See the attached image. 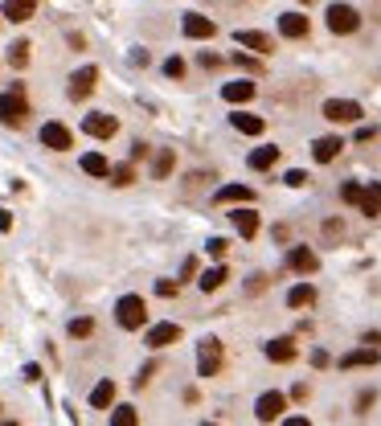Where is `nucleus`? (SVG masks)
<instances>
[{
    "label": "nucleus",
    "instance_id": "1",
    "mask_svg": "<svg viewBox=\"0 0 381 426\" xmlns=\"http://www.w3.org/2000/svg\"><path fill=\"white\" fill-rule=\"evenodd\" d=\"M25 119H29V98H25V91L21 86L4 91V95H0V123H4V127H21Z\"/></svg>",
    "mask_w": 381,
    "mask_h": 426
},
{
    "label": "nucleus",
    "instance_id": "2",
    "mask_svg": "<svg viewBox=\"0 0 381 426\" xmlns=\"http://www.w3.org/2000/svg\"><path fill=\"white\" fill-rule=\"evenodd\" d=\"M115 320H120V328L136 332L148 324V304H143L140 295H123L120 304H115Z\"/></svg>",
    "mask_w": 381,
    "mask_h": 426
},
{
    "label": "nucleus",
    "instance_id": "3",
    "mask_svg": "<svg viewBox=\"0 0 381 426\" xmlns=\"http://www.w3.org/2000/svg\"><path fill=\"white\" fill-rule=\"evenodd\" d=\"M221 361H226V349H221V340L205 336V340L197 344V373H201V377H217Z\"/></svg>",
    "mask_w": 381,
    "mask_h": 426
},
{
    "label": "nucleus",
    "instance_id": "4",
    "mask_svg": "<svg viewBox=\"0 0 381 426\" xmlns=\"http://www.w3.org/2000/svg\"><path fill=\"white\" fill-rule=\"evenodd\" d=\"M324 21H328L332 33L344 37V33H357L361 29V13L353 8V4H328V17H324Z\"/></svg>",
    "mask_w": 381,
    "mask_h": 426
},
{
    "label": "nucleus",
    "instance_id": "5",
    "mask_svg": "<svg viewBox=\"0 0 381 426\" xmlns=\"http://www.w3.org/2000/svg\"><path fill=\"white\" fill-rule=\"evenodd\" d=\"M283 410H287V398L279 389H266L259 402H254V418L259 422H275V418H283Z\"/></svg>",
    "mask_w": 381,
    "mask_h": 426
},
{
    "label": "nucleus",
    "instance_id": "6",
    "mask_svg": "<svg viewBox=\"0 0 381 426\" xmlns=\"http://www.w3.org/2000/svg\"><path fill=\"white\" fill-rule=\"evenodd\" d=\"M181 29H185V37H193V41H209L217 33V21H209L205 13H185L181 17Z\"/></svg>",
    "mask_w": 381,
    "mask_h": 426
},
{
    "label": "nucleus",
    "instance_id": "7",
    "mask_svg": "<svg viewBox=\"0 0 381 426\" xmlns=\"http://www.w3.org/2000/svg\"><path fill=\"white\" fill-rule=\"evenodd\" d=\"M82 131H86V136H95V140H111V136L120 131V119L107 115V111H95V115L82 119Z\"/></svg>",
    "mask_w": 381,
    "mask_h": 426
},
{
    "label": "nucleus",
    "instance_id": "8",
    "mask_svg": "<svg viewBox=\"0 0 381 426\" xmlns=\"http://www.w3.org/2000/svg\"><path fill=\"white\" fill-rule=\"evenodd\" d=\"M324 119H332V123H357L361 103H353V98H328L324 103Z\"/></svg>",
    "mask_w": 381,
    "mask_h": 426
},
{
    "label": "nucleus",
    "instance_id": "9",
    "mask_svg": "<svg viewBox=\"0 0 381 426\" xmlns=\"http://www.w3.org/2000/svg\"><path fill=\"white\" fill-rule=\"evenodd\" d=\"M176 340H181V324H172V320L152 324L148 336H143V344H148V349H168V344H176Z\"/></svg>",
    "mask_w": 381,
    "mask_h": 426
},
{
    "label": "nucleus",
    "instance_id": "10",
    "mask_svg": "<svg viewBox=\"0 0 381 426\" xmlns=\"http://www.w3.org/2000/svg\"><path fill=\"white\" fill-rule=\"evenodd\" d=\"M287 266H291L295 275H316L320 259H316V250H311V246H291V250H287Z\"/></svg>",
    "mask_w": 381,
    "mask_h": 426
},
{
    "label": "nucleus",
    "instance_id": "11",
    "mask_svg": "<svg viewBox=\"0 0 381 426\" xmlns=\"http://www.w3.org/2000/svg\"><path fill=\"white\" fill-rule=\"evenodd\" d=\"M95 82H98V70L95 66H82V70H74V78H70V91L66 95L78 103V98H86L91 91H95Z\"/></svg>",
    "mask_w": 381,
    "mask_h": 426
},
{
    "label": "nucleus",
    "instance_id": "12",
    "mask_svg": "<svg viewBox=\"0 0 381 426\" xmlns=\"http://www.w3.org/2000/svg\"><path fill=\"white\" fill-rule=\"evenodd\" d=\"M33 13H37V0H4V4H0V17L13 21V25H25Z\"/></svg>",
    "mask_w": 381,
    "mask_h": 426
},
{
    "label": "nucleus",
    "instance_id": "13",
    "mask_svg": "<svg viewBox=\"0 0 381 426\" xmlns=\"http://www.w3.org/2000/svg\"><path fill=\"white\" fill-rule=\"evenodd\" d=\"M377 361H381V349L365 344V349H353V353L340 356V369H369V365H377Z\"/></svg>",
    "mask_w": 381,
    "mask_h": 426
},
{
    "label": "nucleus",
    "instance_id": "14",
    "mask_svg": "<svg viewBox=\"0 0 381 426\" xmlns=\"http://www.w3.org/2000/svg\"><path fill=\"white\" fill-rule=\"evenodd\" d=\"M214 201L217 205H254V193H250V185H221Z\"/></svg>",
    "mask_w": 381,
    "mask_h": 426
},
{
    "label": "nucleus",
    "instance_id": "15",
    "mask_svg": "<svg viewBox=\"0 0 381 426\" xmlns=\"http://www.w3.org/2000/svg\"><path fill=\"white\" fill-rule=\"evenodd\" d=\"M41 143H46V148H53V152H66V148H70V127H66V123H46V127H41Z\"/></svg>",
    "mask_w": 381,
    "mask_h": 426
},
{
    "label": "nucleus",
    "instance_id": "16",
    "mask_svg": "<svg viewBox=\"0 0 381 426\" xmlns=\"http://www.w3.org/2000/svg\"><path fill=\"white\" fill-rule=\"evenodd\" d=\"M308 29H311V21L304 17V13H283V17H279V33H283V37H291V41L308 37Z\"/></svg>",
    "mask_w": 381,
    "mask_h": 426
},
{
    "label": "nucleus",
    "instance_id": "17",
    "mask_svg": "<svg viewBox=\"0 0 381 426\" xmlns=\"http://www.w3.org/2000/svg\"><path fill=\"white\" fill-rule=\"evenodd\" d=\"M230 221H234V230H238L242 238H254V234H259V226H262L259 213L250 209V205H238V209L230 213Z\"/></svg>",
    "mask_w": 381,
    "mask_h": 426
},
{
    "label": "nucleus",
    "instance_id": "18",
    "mask_svg": "<svg viewBox=\"0 0 381 426\" xmlns=\"http://www.w3.org/2000/svg\"><path fill=\"white\" fill-rule=\"evenodd\" d=\"M340 148H344L340 136H320V140L311 143V156H316V164H328V160L340 156Z\"/></svg>",
    "mask_w": 381,
    "mask_h": 426
},
{
    "label": "nucleus",
    "instance_id": "19",
    "mask_svg": "<svg viewBox=\"0 0 381 426\" xmlns=\"http://www.w3.org/2000/svg\"><path fill=\"white\" fill-rule=\"evenodd\" d=\"M221 98H226V103H250V98H254V82H250V78L226 82V86H221Z\"/></svg>",
    "mask_w": 381,
    "mask_h": 426
},
{
    "label": "nucleus",
    "instance_id": "20",
    "mask_svg": "<svg viewBox=\"0 0 381 426\" xmlns=\"http://www.w3.org/2000/svg\"><path fill=\"white\" fill-rule=\"evenodd\" d=\"M238 46L254 49V53H271V49H275V41H271L266 33H259V29H238Z\"/></svg>",
    "mask_w": 381,
    "mask_h": 426
},
{
    "label": "nucleus",
    "instance_id": "21",
    "mask_svg": "<svg viewBox=\"0 0 381 426\" xmlns=\"http://www.w3.org/2000/svg\"><path fill=\"white\" fill-rule=\"evenodd\" d=\"M266 356L271 361H295V340L291 336H279V340H266Z\"/></svg>",
    "mask_w": 381,
    "mask_h": 426
},
{
    "label": "nucleus",
    "instance_id": "22",
    "mask_svg": "<svg viewBox=\"0 0 381 426\" xmlns=\"http://www.w3.org/2000/svg\"><path fill=\"white\" fill-rule=\"evenodd\" d=\"M361 213H365V217H377L381 213V181L365 185V193H361Z\"/></svg>",
    "mask_w": 381,
    "mask_h": 426
},
{
    "label": "nucleus",
    "instance_id": "23",
    "mask_svg": "<svg viewBox=\"0 0 381 426\" xmlns=\"http://www.w3.org/2000/svg\"><path fill=\"white\" fill-rule=\"evenodd\" d=\"M275 160H279V148H271V143H262V148H254V152H250V168H254V172L275 168Z\"/></svg>",
    "mask_w": 381,
    "mask_h": 426
},
{
    "label": "nucleus",
    "instance_id": "24",
    "mask_svg": "<svg viewBox=\"0 0 381 426\" xmlns=\"http://www.w3.org/2000/svg\"><path fill=\"white\" fill-rule=\"evenodd\" d=\"M111 402H115V381L107 377L91 389V406H95V410H111Z\"/></svg>",
    "mask_w": 381,
    "mask_h": 426
},
{
    "label": "nucleus",
    "instance_id": "25",
    "mask_svg": "<svg viewBox=\"0 0 381 426\" xmlns=\"http://www.w3.org/2000/svg\"><path fill=\"white\" fill-rule=\"evenodd\" d=\"M176 168V156H172V148H160L156 152V160H152V181H168V172Z\"/></svg>",
    "mask_w": 381,
    "mask_h": 426
},
{
    "label": "nucleus",
    "instance_id": "26",
    "mask_svg": "<svg viewBox=\"0 0 381 426\" xmlns=\"http://www.w3.org/2000/svg\"><path fill=\"white\" fill-rule=\"evenodd\" d=\"M287 304H291V308H308V304H316V283H295L291 291H287Z\"/></svg>",
    "mask_w": 381,
    "mask_h": 426
},
{
    "label": "nucleus",
    "instance_id": "27",
    "mask_svg": "<svg viewBox=\"0 0 381 426\" xmlns=\"http://www.w3.org/2000/svg\"><path fill=\"white\" fill-rule=\"evenodd\" d=\"M82 172H86V176H111V164H107L103 152H86V156H82Z\"/></svg>",
    "mask_w": 381,
    "mask_h": 426
},
{
    "label": "nucleus",
    "instance_id": "28",
    "mask_svg": "<svg viewBox=\"0 0 381 426\" xmlns=\"http://www.w3.org/2000/svg\"><path fill=\"white\" fill-rule=\"evenodd\" d=\"M230 123H234L238 131H246V136H262V119L250 115V111H234V115H230Z\"/></svg>",
    "mask_w": 381,
    "mask_h": 426
},
{
    "label": "nucleus",
    "instance_id": "29",
    "mask_svg": "<svg viewBox=\"0 0 381 426\" xmlns=\"http://www.w3.org/2000/svg\"><path fill=\"white\" fill-rule=\"evenodd\" d=\"M226 279H230V271H226V266L217 262V266H209V271H205V275L197 279V287H201V291H217V287L226 283Z\"/></svg>",
    "mask_w": 381,
    "mask_h": 426
},
{
    "label": "nucleus",
    "instance_id": "30",
    "mask_svg": "<svg viewBox=\"0 0 381 426\" xmlns=\"http://www.w3.org/2000/svg\"><path fill=\"white\" fill-rule=\"evenodd\" d=\"M111 426H140L136 406H115V410H111Z\"/></svg>",
    "mask_w": 381,
    "mask_h": 426
},
{
    "label": "nucleus",
    "instance_id": "31",
    "mask_svg": "<svg viewBox=\"0 0 381 426\" xmlns=\"http://www.w3.org/2000/svg\"><path fill=\"white\" fill-rule=\"evenodd\" d=\"M8 66H17V70L29 66V41H13L8 46Z\"/></svg>",
    "mask_w": 381,
    "mask_h": 426
},
{
    "label": "nucleus",
    "instance_id": "32",
    "mask_svg": "<svg viewBox=\"0 0 381 426\" xmlns=\"http://www.w3.org/2000/svg\"><path fill=\"white\" fill-rule=\"evenodd\" d=\"M361 193H365L361 181H344V185H340V201H344V205H361Z\"/></svg>",
    "mask_w": 381,
    "mask_h": 426
},
{
    "label": "nucleus",
    "instance_id": "33",
    "mask_svg": "<svg viewBox=\"0 0 381 426\" xmlns=\"http://www.w3.org/2000/svg\"><path fill=\"white\" fill-rule=\"evenodd\" d=\"M131 181H136V168H131V164H115V168H111V185H120V189H127Z\"/></svg>",
    "mask_w": 381,
    "mask_h": 426
},
{
    "label": "nucleus",
    "instance_id": "34",
    "mask_svg": "<svg viewBox=\"0 0 381 426\" xmlns=\"http://www.w3.org/2000/svg\"><path fill=\"white\" fill-rule=\"evenodd\" d=\"M91 332H95V320H91V316H78V320H70V336H74V340H86Z\"/></svg>",
    "mask_w": 381,
    "mask_h": 426
},
{
    "label": "nucleus",
    "instance_id": "35",
    "mask_svg": "<svg viewBox=\"0 0 381 426\" xmlns=\"http://www.w3.org/2000/svg\"><path fill=\"white\" fill-rule=\"evenodd\" d=\"M226 250H230V242H226V238H209V242H205V254H209V259H226Z\"/></svg>",
    "mask_w": 381,
    "mask_h": 426
},
{
    "label": "nucleus",
    "instance_id": "36",
    "mask_svg": "<svg viewBox=\"0 0 381 426\" xmlns=\"http://www.w3.org/2000/svg\"><path fill=\"white\" fill-rule=\"evenodd\" d=\"M324 238H328V242H340V238H344V221H324Z\"/></svg>",
    "mask_w": 381,
    "mask_h": 426
},
{
    "label": "nucleus",
    "instance_id": "37",
    "mask_svg": "<svg viewBox=\"0 0 381 426\" xmlns=\"http://www.w3.org/2000/svg\"><path fill=\"white\" fill-rule=\"evenodd\" d=\"M283 181L291 185V189H299V185H308V172H304V168H291V172H287Z\"/></svg>",
    "mask_w": 381,
    "mask_h": 426
},
{
    "label": "nucleus",
    "instance_id": "38",
    "mask_svg": "<svg viewBox=\"0 0 381 426\" xmlns=\"http://www.w3.org/2000/svg\"><path fill=\"white\" fill-rule=\"evenodd\" d=\"M234 62H238L242 70H250V74H262V66H259V62H254V58H250V53H234Z\"/></svg>",
    "mask_w": 381,
    "mask_h": 426
},
{
    "label": "nucleus",
    "instance_id": "39",
    "mask_svg": "<svg viewBox=\"0 0 381 426\" xmlns=\"http://www.w3.org/2000/svg\"><path fill=\"white\" fill-rule=\"evenodd\" d=\"M164 74H168V78H181V74H185V58H168Z\"/></svg>",
    "mask_w": 381,
    "mask_h": 426
},
{
    "label": "nucleus",
    "instance_id": "40",
    "mask_svg": "<svg viewBox=\"0 0 381 426\" xmlns=\"http://www.w3.org/2000/svg\"><path fill=\"white\" fill-rule=\"evenodd\" d=\"M152 373H156V365H143L140 373H136V389H143V385H148V377H152Z\"/></svg>",
    "mask_w": 381,
    "mask_h": 426
},
{
    "label": "nucleus",
    "instance_id": "41",
    "mask_svg": "<svg viewBox=\"0 0 381 426\" xmlns=\"http://www.w3.org/2000/svg\"><path fill=\"white\" fill-rule=\"evenodd\" d=\"M156 295H176V283H172V279H160V283H156Z\"/></svg>",
    "mask_w": 381,
    "mask_h": 426
},
{
    "label": "nucleus",
    "instance_id": "42",
    "mask_svg": "<svg viewBox=\"0 0 381 426\" xmlns=\"http://www.w3.org/2000/svg\"><path fill=\"white\" fill-rule=\"evenodd\" d=\"M328 361H332V356L324 353V349H316V353H311V365H316V369H328Z\"/></svg>",
    "mask_w": 381,
    "mask_h": 426
},
{
    "label": "nucleus",
    "instance_id": "43",
    "mask_svg": "<svg viewBox=\"0 0 381 426\" xmlns=\"http://www.w3.org/2000/svg\"><path fill=\"white\" fill-rule=\"evenodd\" d=\"M25 381H41V365H25Z\"/></svg>",
    "mask_w": 381,
    "mask_h": 426
},
{
    "label": "nucleus",
    "instance_id": "44",
    "mask_svg": "<svg viewBox=\"0 0 381 426\" xmlns=\"http://www.w3.org/2000/svg\"><path fill=\"white\" fill-rule=\"evenodd\" d=\"M181 275H185V279H193V275H197V259H185V266H181Z\"/></svg>",
    "mask_w": 381,
    "mask_h": 426
},
{
    "label": "nucleus",
    "instance_id": "45",
    "mask_svg": "<svg viewBox=\"0 0 381 426\" xmlns=\"http://www.w3.org/2000/svg\"><path fill=\"white\" fill-rule=\"evenodd\" d=\"M0 230H4V234L13 230V213H8V209H0Z\"/></svg>",
    "mask_w": 381,
    "mask_h": 426
},
{
    "label": "nucleus",
    "instance_id": "46",
    "mask_svg": "<svg viewBox=\"0 0 381 426\" xmlns=\"http://www.w3.org/2000/svg\"><path fill=\"white\" fill-rule=\"evenodd\" d=\"M262 287H266V275H259V279H254V283H246V295H250V291H254V295H259Z\"/></svg>",
    "mask_w": 381,
    "mask_h": 426
},
{
    "label": "nucleus",
    "instance_id": "47",
    "mask_svg": "<svg viewBox=\"0 0 381 426\" xmlns=\"http://www.w3.org/2000/svg\"><path fill=\"white\" fill-rule=\"evenodd\" d=\"M217 62H221V58H217V53H201V66H205V70H214Z\"/></svg>",
    "mask_w": 381,
    "mask_h": 426
},
{
    "label": "nucleus",
    "instance_id": "48",
    "mask_svg": "<svg viewBox=\"0 0 381 426\" xmlns=\"http://www.w3.org/2000/svg\"><path fill=\"white\" fill-rule=\"evenodd\" d=\"M283 426H311L304 414H291V418H283Z\"/></svg>",
    "mask_w": 381,
    "mask_h": 426
},
{
    "label": "nucleus",
    "instance_id": "49",
    "mask_svg": "<svg viewBox=\"0 0 381 426\" xmlns=\"http://www.w3.org/2000/svg\"><path fill=\"white\" fill-rule=\"evenodd\" d=\"M0 426H21V422H0Z\"/></svg>",
    "mask_w": 381,
    "mask_h": 426
},
{
    "label": "nucleus",
    "instance_id": "50",
    "mask_svg": "<svg viewBox=\"0 0 381 426\" xmlns=\"http://www.w3.org/2000/svg\"><path fill=\"white\" fill-rule=\"evenodd\" d=\"M299 4H311V0H299Z\"/></svg>",
    "mask_w": 381,
    "mask_h": 426
},
{
    "label": "nucleus",
    "instance_id": "51",
    "mask_svg": "<svg viewBox=\"0 0 381 426\" xmlns=\"http://www.w3.org/2000/svg\"><path fill=\"white\" fill-rule=\"evenodd\" d=\"M205 426H217V422H205Z\"/></svg>",
    "mask_w": 381,
    "mask_h": 426
},
{
    "label": "nucleus",
    "instance_id": "52",
    "mask_svg": "<svg viewBox=\"0 0 381 426\" xmlns=\"http://www.w3.org/2000/svg\"><path fill=\"white\" fill-rule=\"evenodd\" d=\"M0 21H4V17H0Z\"/></svg>",
    "mask_w": 381,
    "mask_h": 426
}]
</instances>
